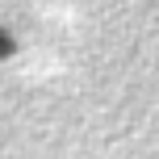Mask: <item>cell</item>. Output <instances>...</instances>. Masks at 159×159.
<instances>
[{"label": "cell", "instance_id": "1", "mask_svg": "<svg viewBox=\"0 0 159 159\" xmlns=\"http://www.w3.org/2000/svg\"><path fill=\"white\" fill-rule=\"evenodd\" d=\"M13 50H17V38H13L8 30H0V59H8Z\"/></svg>", "mask_w": 159, "mask_h": 159}]
</instances>
